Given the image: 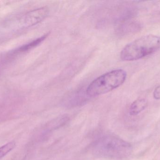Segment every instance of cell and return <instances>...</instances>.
I'll use <instances>...</instances> for the list:
<instances>
[{
  "label": "cell",
  "mask_w": 160,
  "mask_h": 160,
  "mask_svg": "<svg viewBox=\"0 0 160 160\" xmlns=\"http://www.w3.org/2000/svg\"><path fill=\"white\" fill-rule=\"evenodd\" d=\"M160 48V37L153 34L143 36L126 45L120 53L121 60H139Z\"/></svg>",
  "instance_id": "2"
},
{
  "label": "cell",
  "mask_w": 160,
  "mask_h": 160,
  "mask_svg": "<svg viewBox=\"0 0 160 160\" xmlns=\"http://www.w3.org/2000/svg\"><path fill=\"white\" fill-rule=\"evenodd\" d=\"M92 151L94 155L100 157L120 159L130 155L132 147L130 144L119 137L107 135L95 142Z\"/></svg>",
  "instance_id": "1"
},
{
  "label": "cell",
  "mask_w": 160,
  "mask_h": 160,
  "mask_svg": "<svg viewBox=\"0 0 160 160\" xmlns=\"http://www.w3.org/2000/svg\"><path fill=\"white\" fill-rule=\"evenodd\" d=\"M48 35V34H47L42 36L38 38L37 39H35L33 41L29 43V44H26V45H24V46L22 47L19 49V50L22 52L26 51L35 48V47L39 45L41 42H43L47 38Z\"/></svg>",
  "instance_id": "6"
},
{
  "label": "cell",
  "mask_w": 160,
  "mask_h": 160,
  "mask_svg": "<svg viewBox=\"0 0 160 160\" xmlns=\"http://www.w3.org/2000/svg\"><path fill=\"white\" fill-rule=\"evenodd\" d=\"M49 13V9L47 7L39 8L29 11L21 19V24L24 27L34 26L45 19Z\"/></svg>",
  "instance_id": "4"
},
{
  "label": "cell",
  "mask_w": 160,
  "mask_h": 160,
  "mask_svg": "<svg viewBox=\"0 0 160 160\" xmlns=\"http://www.w3.org/2000/svg\"><path fill=\"white\" fill-rule=\"evenodd\" d=\"M126 78L127 73L123 70H111L91 82L87 88L86 94L89 97L106 94L122 85Z\"/></svg>",
  "instance_id": "3"
},
{
  "label": "cell",
  "mask_w": 160,
  "mask_h": 160,
  "mask_svg": "<svg viewBox=\"0 0 160 160\" xmlns=\"http://www.w3.org/2000/svg\"><path fill=\"white\" fill-rule=\"evenodd\" d=\"M148 106V101L145 99H138L134 101L130 108V114L136 116L143 111Z\"/></svg>",
  "instance_id": "5"
},
{
  "label": "cell",
  "mask_w": 160,
  "mask_h": 160,
  "mask_svg": "<svg viewBox=\"0 0 160 160\" xmlns=\"http://www.w3.org/2000/svg\"><path fill=\"white\" fill-rule=\"evenodd\" d=\"M154 97L156 100H160V86L156 87L154 90Z\"/></svg>",
  "instance_id": "8"
},
{
  "label": "cell",
  "mask_w": 160,
  "mask_h": 160,
  "mask_svg": "<svg viewBox=\"0 0 160 160\" xmlns=\"http://www.w3.org/2000/svg\"><path fill=\"white\" fill-rule=\"evenodd\" d=\"M16 146V142L14 141L9 142L4 145L0 147V159L12 151Z\"/></svg>",
  "instance_id": "7"
}]
</instances>
